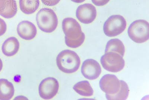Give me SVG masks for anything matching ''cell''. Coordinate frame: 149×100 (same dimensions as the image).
<instances>
[{
    "label": "cell",
    "instance_id": "cell-11",
    "mask_svg": "<svg viewBox=\"0 0 149 100\" xmlns=\"http://www.w3.org/2000/svg\"><path fill=\"white\" fill-rule=\"evenodd\" d=\"M17 33L22 39L31 40L36 37L37 29L35 25L29 21H22L18 24L17 27Z\"/></svg>",
    "mask_w": 149,
    "mask_h": 100
},
{
    "label": "cell",
    "instance_id": "cell-3",
    "mask_svg": "<svg viewBox=\"0 0 149 100\" xmlns=\"http://www.w3.org/2000/svg\"><path fill=\"white\" fill-rule=\"evenodd\" d=\"M36 20L38 27L45 33L52 32L58 26V17L51 9L46 8L41 9L37 13Z\"/></svg>",
    "mask_w": 149,
    "mask_h": 100
},
{
    "label": "cell",
    "instance_id": "cell-9",
    "mask_svg": "<svg viewBox=\"0 0 149 100\" xmlns=\"http://www.w3.org/2000/svg\"><path fill=\"white\" fill-rule=\"evenodd\" d=\"M96 8L91 4H85L80 5L76 11V17L82 23L88 24L95 20L97 16Z\"/></svg>",
    "mask_w": 149,
    "mask_h": 100
},
{
    "label": "cell",
    "instance_id": "cell-12",
    "mask_svg": "<svg viewBox=\"0 0 149 100\" xmlns=\"http://www.w3.org/2000/svg\"><path fill=\"white\" fill-rule=\"evenodd\" d=\"M18 7L15 0H0V15L9 19L16 14Z\"/></svg>",
    "mask_w": 149,
    "mask_h": 100
},
{
    "label": "cell",
    "instance_id": "cell-6",
    "mask_svg": "<svg viewBox=\"0 0 149 100\" xmlns=\"http://www.w3.org/2000/svg\"><path fill=\"white\" fill-rule=\"evenodd\" d=\"M101 64L105 70L112 73H118L124 68L125 62L122 56L114 52L105 53L100 60Z\"/></svg>",
    "mask_w": 149,
    "mask_h": 100
},
{
    "label": "cell",
    "instance_id": "cell-22",
    "mask_svg": "<svg viewBox=\"0 0 149 100\" xmlns=\"http://www.w3.org/2000/svg\"><path fill=\"white\" fill-rule=\"evenodd\" d=\"M73 2L76 3H81L84 2L86 0H71Z\"/></svg>",
    "mask_w": 149,
    "mask_h": 100
},
{
    "label": "cell",
    "instance_id": "cell-1",
    "mask_svg": "<svg viewBox=\"0 0 149 100\" xmlns=\"http://www.w3.org/2000/svg\"><path fill=\"white\" fill-rule=\"evenodd\" d=\"M62 27L67 46L77 48L83 44L86 37L82 31L80 25L76 20L72 18H65L62 22Z\"/></svg>",
    "mask_w": 149,
    "mask_h": 100
},
{
    "label": "cell",
    "instance_id": "cell-8",
    "mask_svg": "<svg viewBox=\"0 0 149 100\" xmlns=\"http://www.w3.org/2000/svg\"><path fill=\"white\" fill-rule=\"evenodd\" d=\"M99 85L101 90L109 95L116 94L121 87L120 80L112 74H106L103 76L100 81Z\"/></svg>",
    "mask_w": 149,
    "mask_h": 100
},
{
    "label": "cell",
    "instance_id": "cell-16",
    "mask_svg": "<svg viewBox=\"0 0 149 100\" xmlns=\"http://www.w3.org/2000/svg\"><path fill=\"white\" fill-rule=\"evenodd\" d=\"M114 52L123 57L125 53V47L123 42L118 39H113L109 41L106 45L105 52Z\"/></svg>",
    "mask_w": 149,
    "mask_h": 100
},
{
    "label": "cell",
    "instance_id": "cell-2",
    "mask_svg": "<svg viewBox=\"0 0 149 100\" xmlns=\"http://www.w3.org/2000/svg\"><path fill=\"white\" fill-rule=\"evenodd\" d=\"M56 64L61 71L66 74L75 73L79 69L81 60L79 56L73 51H62L56 58Z\"/></svg>",
    "mask_w": 149,
    "mask_h": 100
},
{
    "label": "cell",
    "instance_id": "cell-10",
    "mask_svg": "<svg viewBox=\"0 0 149 100\" xmlns=\"http://www.w3.org/2000/svg\"><path fill=\"white\" fill-rule=\"evenodd\" d=\"M102 73L99 63L93 59L86 60L82 64L81 73L85 78L89 80H94L98 78Z\"/></svg>",
    "mask_w": 149,
    "mask_h": 100
},
{
    "label": "cell",
    "instance_id": "cell-20",
    "mask_svg": "<svg viewBox=\"0 0 149 100\" xmlns=\"http://www.w3.org/2000/svg\"><path fill=\"white\" fill-rule=\"evenodd\" d=\"M42 3L47 6H54L58 4L61 0H41Z\"/></svg>",
    "mask_w": 149,
    "mask_h": 100
},
{
    "label": "cell",
    "instance_id": "cell-15",
    "mask_svg": "<svg viewBox=\"0 0 149 100\" xmlns=\"http://www.w3.org/2000/svg\"><path fill=\"white\" fill-rule=\"evenodd\" d=\"M39 0H19L20 9L25 14L30 15L36 11L39 7Z\"/></svg>",
    "mask_w": 149,
    "mask_h": 100
},
{
    "label": "cell",
    "instance_id": "cell-5",
    "mask_svg": "<svg viewBox=\"0 0 149 100\" xmlns=\"http://www.w3.org/2000/svg\"><path fill=\"white\" fill-rule=\"evenodd\" d=\"M126 26V20L123 16L119 15H112L105 22L104 32L107 37H116L124 31Z\"/></svg>",
    "mask_w": 149,
    "mask_h": 100
},
{
    "label": "cell",
    "instance_id": "cell-21",
    "mask_svg": "<svg viewBox=\"0 0 149 100\" xmlns=\"http://www.w3.org/2000/svg\"><path fill=\"white\" fill-rule=\"evenodd\" d=\"M110 0H92L93 4L96 6H102L109 2Z\"/></svg>",
    "mask_w": 149,
    "mask_h": 100
},
{
    "label": "cell",
    "instance_id": "cell-4",
    "mask_svg": "<svg viewBox=\"0 0 149 100\" xmlns=\"http://www.w3.org/2000/svg\"><path fill=\"white\" fill-rule=\"evenodd\" d=\"M128 34L130 38L136 43L146 42L149 39L148 22L143 20L134 21L129 26Z\"/></svg>",
    "mask_w": 149,
    "mask_h": 100
},
{
    "label": "cell",
    "instance_id": "cell-18",
    "mask_svg": "<svg viewBox=\"0 0 149 100\" xmlns=\"http://www.w3.org/2000/svg\"><path fill=\"white\" fill-rule=\"evenodd\" d=\"M120 90L116 94L114 95L106 94V98L109 100H125L127 99L129 94L128 85L124 81L120 80Z\"/></svg>",
    "mask_w": 149,
    "mask_h": 100
},
{
    "label": "cell",
    "instance_id": "cell-19",
    "mask_svg": "<svg viewBox=\"0 0 149 100\" xmlns=\"http://www.w3.org/2000/svg\"><path fill=\"white\" fill-rule=\"evenodd\" d=\"M7 30V25L3 20L0 18V37L3 35Z\"/></svg>",
    "mask_w": 149,
    "mask_h": 100
},
{
    "label": "cell",
    "instance_id": "cell-23",
    "mask_svg": "<svg viewBox=\"0 0 149 100\" xmlns=\"http://www.w3.org/2000/svg\"><path fill=\"white\" fill-rule=\"evenodd\" d=\"M3 68V63L2 60L0 58V72L1 71Z\"/></svg>",
    "mask_w": 149,
    "mask_h": 100
},
{
    "label": "cell",
    "instance_id": "cell-14",
    "mask_svg": "<svg viewBox=\"0 0 149 100\" xmlns=\"http://www.w3.org/2000/svg\"><path fill=\"white\" fill-rule=\"evenodd\" d=\"M14 92V87L13 83L5 79H0V100L11 99Z\"/></svg>",
    "mask_w": 149,
    "mask_h": 100
},
{
    "label": "cell",
    "instance_id": "cell-17",
    "mask_svg": "<svg viewBox=\"0 0 149 100\" xmlns=\"http://www.w3.org/2000/svg\"><path fill=\"white\" fill-rule=\"evenodd\" d=\"M73 89L77 93L84 96H91L93 94L94 91L88 81H80L74 85Z\"/></svg>",
    "mask_w": 149,
    "mask_h": 100
},
{
    "label": "cell",
    "instance_id": "cell-7",
    "mask_svg": "<svg viewBox=\"0 0 149 100\" xmlns=\"http://www.w3.org/2000/svg\"><path fill=\"white\" fill-rule=\"evenodd\" d=\"M59 89V83L56 78L48 77L40 83L38 91L40 96L45 100L52 99L56 95Z\"/></svg>",
    "mask_w": 149,
    "mask_h": 100
},
{
    "label": "cell",
    "instance_id": "cell-13",
    "mask_svg": "<svg viewBox=\"0 0 149 100\" xmlns=\"http://www.w3.org/2000/svg\"><path fill=\"white\" fill-rule=\"evenodd\" d=\"M19 45V42L17 38L14 37H9L3 44L2 53L6 56H13L18 53Z\"/></svg>",
    "mask_w": 149,
    "mask_h": 100
}]
</instances>
